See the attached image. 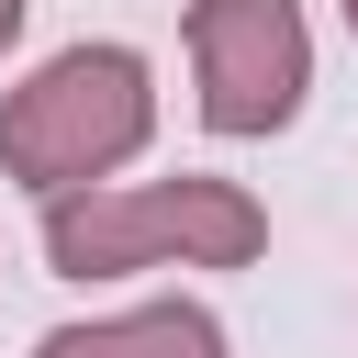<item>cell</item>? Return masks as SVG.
I'll return each mask as SVG.
<instances>
[{"label":"cell","mask_w":358,"mask_h":358,"mask_svg":"<svg viewBox=\"0 0 358 358\" xmlns=\"http://www.w3.org/2000/svg\"><path fill=\"white\" fill-rule=\"evenodd\" d=\"M145 134H157V78L134 45H67L0 101V168L45 201L101 190Z\"/></svg>","instance_id":"6da1fadb"},{"label":"cell","mask_w":358,"mask_h":358,"mask_svg":"<svg viewBox=\"0 0 358 358\" xmlns=\"http://www.w3.org/2000/svg\"><path fill=\"white\" fill-rule=\"evenodd\" d=\"M268 246L257 190L235 179H134V190H78L45 201V257L67 280H123V268H246Z\"/></svg>","instance_id":"7a4b0ae2"},{"label":"cell","mask_w":358,"mask_h":358,"mask_svg":"<svg viewBox=\"0 0 358 358\" xmlns=\"http://www.w3.org/2000/svg\"><path fill=\"white\" fill-rule=\"evenodd\" d=\"M190 67L213 134H280L313 90L302 0H190Z\"/></svg>","instance_id":"3957f363"},{"label":"cell","mask_w":358,"mask_h":358,"mask_svg":"<svg viewBox=\"0 0 358 358\" xmlns=\"http://www.w3.org/2000/svg\"><path fill=\"white\" fill-rule=\"evenodd\" d=\"M34 358H224V324L201 302H134V313L34 336Z\"/></svg>","instance_id":"277c9868"},{"label":"cell","mask_w":358,"mask_h":358,"mask_svg":"<svg viewBox=\"0 0 358 358\" xmlns=\"http://www.w3.org/2000/svg\"><path fill=\"white\" fill-rule=\"evenodd\" d=\"M11 45H22V0H0V56H11Z\"/></svg>","instance_id":"5b68a950"},{"label":"cell","mask_w":358,"mask_h":358,"mask_svg":"<svg viewBox=\"0 0 358 358\" xmlns=\"http://www.w3.org/2000/svg\"><path fill=\"white\" fill-rule=\"evenodd\" d=\"M336 11H347V34H358V0H336Z\"/></svg>","instance_id":"8992f818"}]
</instances>
